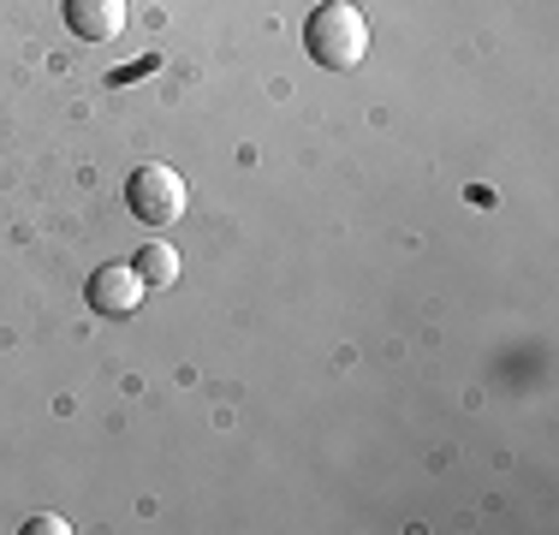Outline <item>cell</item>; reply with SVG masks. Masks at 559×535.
I'll return each mask as SVG.
<instances>
[{"instance_id": "3", "label": "cell", "mask_w": 559, "mask_h": 535, "mask_svg": "<svg viewBox=\"0 0 559 535\" xmlns=\"http://www.w3.org/2000/svg\"><path fill=\"white\" fill-rule=\"evenodd\" d=\"M143 292H150V280L138 274V262H108V268H96V280H90L96 316H131L143 304Z\"/></svg>"}, {"instance_id": "6", "label": "cell", "mask_w": 559, "mask_h": 535, "mask_svg": "<svg viewBox=\"0 0 559 535\" xmlns=\"http://www.w3.org/2000/svg\"><path fill=\"white\" fill-rule=\"evenodd\" d=\"M31 535H72V524H66V518H55V512H43V518H31V524H24Z\"/></svg>"}, {"instance_id": "1", "label": "cell", "mask_w": 559, "mask_h": 535, "mask_svg": "<svg viewBox=\"0 0 559 535\" xmlns=\"http://www.w3.org/2000/svg\"><path fill=\"white\" fill-rule=\"evenodd\" d=\"M304 48H310V60L322 66V72H352V66H364V54H369L364 12H357L352 0H322V7L310 12V24H304Z\"/></svg>"}, {"instance_id": "4", "label": "cell", "mask_w": 559, "mask_h": 535, "mask_svg": "<svg viewBox=\"0 0 559 535\" xmlns=\"http://www.w3.org/2000/svg\"><path fill=\"white\" fill-rule=\"evenodd\" d=\"M131 7L126 0H66V24H72L78 43H119Z\"/></svg>"}, {"instance_id": "2", "label": "cell", "mask_w": 559, "mask_h": 535, "mask_svg": "<svg viewBox=\"0 0 559 535\" xmlns=\"http://www.w3.org/2000/svg\"><path fill=\"white\" fill-rule=\"evenodd\" d=\"M185 203H191V185H185V173L167 167V160H143V167L126 179V209L138 214L143 226L185 221Z\"/></svg>"}, {"instance_id": "5", "label": "cell", "mask_w": 559, "mask_h": 535, "mask_svg": "<svg viewBox=\"0 0 559 535\" xmlns=\"http://www.w3.org/2000/svg\"><path fill=\"white\" fill-rule=\"evenodd\" d=\"M138 274L150 280V292H167V286H179V250H173L167 238H155V245H143V257H138Z\"/></svg>"}]
</instances>
